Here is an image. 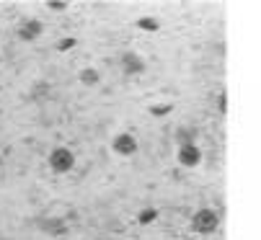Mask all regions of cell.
<instances>
[{
	"label": "cell",
	"instance_id": "8",
	"mask_svg": "<svg viewBox=\"0 0 261 240\" xmlns=\"http://www.w3.org/2000/svg\"><path fill=\"white\" fill-rule=\"evenodd\" d=\"M78 80H81L83 86L93 88V86H98V83H101V72H98L96 67H83V70L78 72Z\"/></svg>",
	"mask_w": 261,
	"mask_h": 240
},
{
	"label": "cell",
	"instance_id": "9",
	"mask_svg": "<svg viewBox=\"0 0 261 240\" xmlns=\"http://www.w3.org/2000/svg\"><path fill=\"white\" fill-rule=\"evenodd\" d=\"M176 142H178V145H197V129L178 127V129H176Z\"/></svg>",
	"mask_w": 261,
	"mask_h": 240
},
{
	"label": "cell",
	"instance_id": "13",
	"mask_svg": "<svg viewBox=\"0 0 261 240\" xmlns=\"http://www.w3.org/2000/svg\"><path fill=\"white\" fill-rule=\"evenodd\" d=\"M171 103H155V106H150V114L153 116H166V114H171Z\"/></svg>",
	"mask_w": 261,
	"mask_h": 240
},
{
	"label": "cell",
	"instance_id": "1",
	"mask_svg": "<svg viewBox=\"0 0 261 240\" xmlns=\"http://www.w3.org/2000/svg\"><path fill=\"white\" fill-rule=\"evenodd\" d=\"M192 227H194V232H199V235H212V232L220 227V215H217L215 209H210V207H202V209L194 212Z\"/></svg>",
	"mask_w": 261,
	"mask_h": 240
},
{
	"label": "cell",
	"instance_id": "16",
	"mask_svg": "<svg viewBox=\"0 0 261 240\" xmlns=\"http://www.w3.org/2000/svg\"><path fill=\"white\" fill-rule=\"evenodd\" d=\"M49 93V83H44V80H39V83L34 86V96H44Z\"/></svg>",
	"mask_w": 261,
	"mask_h": 240
},
{
	"label": "cell",
	"instance_id": "14",
	"mask_svg": "<svg viewBox=\"0 0 261 240\" xmlns=\"http://www.w3.org/2000/svg\"><path fill=\"white\" fill-rule=\"evenodd\" d=\"M47 8L55 13H62V11H67V0H47Z\"/></svg>",
	"mask_w": 261,
	"mask_h": 240
},
{
	"label": "cell",
	"instance_id": "5",
	"mask_svg": "<svg viewBox=\"0 0 261 240\" xmlns=\"http://www.w3.org/2000/svg\"><path fill=\"white\" fill-rule=\"evenodd\" d=\"M42 31H44V23L39 21V18H26V21H21L18 23V39L21 42H36V39L42 36Z\"/></svg>",
	"mask_w": 261,
	"mask_h": 240
},
{
	"label": "cell",
	"instance_id": "10",
	"mask_svg": "<svg viewBox=\"0 0 261 240\" xmlns=\"http://www.w3.org/2000/svg\"><path fill=\"white\" fill-rule=\"evenodd\" d=\"M137 29L155 34V31L161 29V21H158V18H153V16H142V18H137Z\"/></svg>",
	"mask_w": 261,
	"mask_h": 240
},
{
	"label": "cell",
	"instance_id": "7",
	"mask_svg": "<svg viewBox=\"0 0 261 240\" xmlns=\"http://www.w3.org/2000/svg\"><path fill=\"white\" fill-rule=\"evenodd\" d=\"M39 227H42L47 235H55V237H60V235L67 232V225H65V220H60V217H47V220L39 222Z\"/></svg>",
	"mask_w": 261,
	"mask_h": 240
},
{
	"label": "cell",
	"instance_id": "3",
	"mask_svg": "<svg viewBox=\"0 0 261 240\" xmlns=\"http://www.w3.org/2000/svg\"><path fill=\"white\" fill-rule=\"evenodd\" d=\"M111 150H114L119 157H132V155H137L140 142H137L135 135H129V132H119L114 140H111Z\"/></svg>",
	"mask_w": 261,
	"mask_h": 240
},
{
	"label": "cell",
	"instance_id": "11",
	"mask_svg": "<svg viewBox=\"0 0 261 240\" xmlns=\"http://www.w3.org/2000/svg\"><path fill=\"white\" fill-rule=\"evenodd\" d=\"M155 220H158V209H153V207H150V209H142V212L137 215V222H140V225H150V222H155Z\"/></svg>",
	"mask_w": 261,
	"mask_h": 240
},
{
	"label": "cell",
	"instance_id": "12",
	"mask_svg": "<svg viewBox=\"0 0 261 240\" xmlns=\"http://www.w3.org/2000/svg\"><path fill=\"white\" fill-rule=\"evenodd\" d=\"M75 44H78V39L75 36H67V39H60V42H57V49L60 52H67V49H72Z\"/></svg>",
	"mask_w": 261,
	"mask_h": 240
},
{
	"label": "cell",
	"instance_id": "2",
	"mask_svg": "<svg viewBox=\"0 0 261 240\" xmlns=\"http://www.w3.org/2000/svg\"><path fill=\"white\" fill-rule=\"evenodd\" d=\"M49 168L55 171V173H70L72 168H75V152H72L70 147H55L52 152H49Z\"/></svg>",
	"mask_w": 261,
	"mask_h": 240
},
{
	"label": "cell",
	"instance_id": "6",
	"mask_svg": "<svg viewBox=\"0 0 261 240\" xmlns=\"http://www.w3.org/2000/svg\"><path fill=\"white\" fill-rule=\"evenodd\" d=\"M122 70H124V75H140V72H145V60L137 52H124L122 55Z\"/></svg>",
	"mask_w": 261,
	"mask_h": 240
},
{
	"label": "cell",
	"instance_id": "17",
	"mask_svg": "<svg viewBox=\"0 0 261 240\" xmlns=\"http://www.w3.org/2000/svg\"><path fill=\"white\" fill-rule=\"evenodd\" d=\"M0 163H3V155H0Z\"/></svg>",
	"mask_w": 261,
	"mask_h": 240
},
{
	"label": "cell",
	"instance_id": "4",
	"mask_svg": "<svg viewBox=\"0 0 261 240\" xmlns=\"http://www.w3.org/2000/svg\"><path fill=\"white\" fill-rule=\"evenodd\" d=\"M176 157L184 168H197L202 163V150H199V145H178Z\"/></svg>",
	"mask_w": 261,
	"mask_h": 240
},
{
	"label": "cell",
	"instance_id": "15",
	"mask_svg": "<svg viewBox=\"0 0 261 240\" xmlns=\"http://www.w3.org/2000/svg\"><path fill=\"white\" fill-rule=\"evenodd\" d=\"M217 111H220V114H228V93H225V91L217 93Z\"/></svg>",
	"mask_w": 261,
	"mask_h": 240
}]
</instances>
